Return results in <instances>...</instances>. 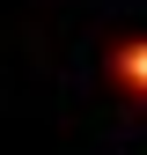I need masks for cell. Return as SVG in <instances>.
<instances>
[{"label":"cell","instance_id":"6da1fadb","mask_svg":"<svg viewBox=\"0 0 147 155\" xmlns=\"http://www.w3.org/2000/svg\"><path fill=\"white\" fill-rule=\"evenodd\" d=\"M103 74H110V96H118L125 111H147V30L118 37L110 59H103Z\"/></svg>","mask_w":147,"mask_h":155}]
</instances>
